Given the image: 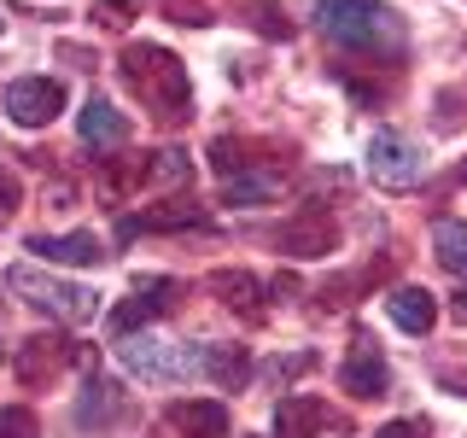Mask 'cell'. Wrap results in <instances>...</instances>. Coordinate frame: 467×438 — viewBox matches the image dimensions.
Masks as SVG:
<instances>
[{
	"label": "cell",
	"instance_id": "83f0119b",
	"mask_svg": "<svg viewBox=\"0 0 467 438\" xmlns=\"http://www.w3.org/2000/svg\"><path fill=\"white\" fill-rule=\"evenodd\" d=\"M6 211H18V175L0 170V216H6Z\"/></svg>",
	"mask_w": 467,
	"mask_h": 438
},
{
	"label": "cell",
	"instance_id": "5b68a950",
	"mask_svg": "<svg viewBox=\"0 0 467 438\" xmlns=\"http://www.w3.org/2000/svg\"><path fill=\"white\" fill-rule=\"evenodd\" d=\"M420 146L415 141H403L398 129H374V141H368V175L379 187H391V193H409V187L420 182Z\"/></svg>",
	"mask_w": 467,
	"mask_h": 438
},
{
	"label": "cell",
	"instance_id": "9a60e30c",
	"mask_svg": "<svg viewBox=\"0 0 467 438\" xmlns=\"http://www.w3.org/2000/svg\"><path fill=\"white\" fill-rule=\"evenodd\" d=\"M77 135L88 141V146H117L129 135V117L111 106V99H88L82 106V117H77Z\"/></svg>",
	"mask_w": 467,
	"mask_h": 438
},
{
	"label": "cell",
	"instance_id": "f546056e",
	"mask_svg": "<svg viewBox=\"0 0 467 438\" xmlns=\"http://www.w3.org/2000/svg\"><path fill=\"white\" fill-rule=\"evenodd\" d=\"M456 316H462V321H467V292H462V298H456Z\"/></svg>",
	"mask_w": 467,
	"mask_h": 438
},
{
	"label": "cell",
	"instance_id": "5bb4252c",
	"mask_svg": "<svg viewBox=\"0 0 467 438\" xmlns=\"http://www.w3.org/2000/svg\"><path fill=\"white\" fill-rule=\"evenodd\" d=\"M275 245L292 252V257H327L333 252V228L321 223V216H298V223H281Z\"/></svg>",
	"mask_w": 467,
	"mask_h": 438
},
{
	"label": "cell",
	"instance_id": "ac0fdd59",
	"mask_svg": "<svg viewBox=\"0 0 467 438\" xmlns=\"http://www.w3.org/2000/svg\"><path fill=\"white\" fill-rule=\"evenodd\" d=\"M432 252H438V263H444L450 275H462V281H467V223L444 216V223L432 228Z\"/></svg>",
	"mask_w": 467,
	"mask_h": 438
},
{
	"label": "cell",
	"instance_id": "7402d4cb",
	"mask_svg": "<svg viewBox=\"0 0 467 438\" xmlns=\"http://www.w3.org/2000/svg\"><path fill=\"white\" fill-rule=\"evenodd\" d=\"M146 170H152V182H193V164H187V152H175V146L152 152V158H146Z\"/></svg>",
	"mask_w": 467,
	"mask_h": 438
},
{
	"label": "cell",
	"instance_id": "4316f807",
	"mask_svg": "<svg viewBox=\"0 0 467 438\" xmlns=\"http://www.w3.org/2000/svg\"><path fill=\"white\" fill-rule=\"evenodd\" d=\"M374 438H427V427H420V421H391V427H379Z\"/></svg>",
	"mask_w": 467,
	"mask_h": 438
},
{
	"label": "cell",
	"instance_id": "52a82bcc",
	"mask_svg": "<svg viewBox=\"0 0 467 438\" xmlns=\"http://www.w3.org/2000/svg\"><path fill=\"white\" fill-rule=\"evenodd\" d=\"M175 292H182V281L146 275V281H135V298H123V304L111 310V328H117V333H135V328H146L152 316H164L170 304H175Z\"/></svg>",
	"mask_w": 467,
	"mask_h": 438
},
{
	"label": "cell",
	"instance_id": "ffe728a7",
	"mask_svg": "<svg viewBox=\"0 0 467 438\" xmlns=\"http://www.w3.org/2000/svg\"><path fill=\"white\" fill-rule=\"evenodd\" d=\"M275 199V175H223V204H269Z\"/></svg>",
	"mask_w": 467,
	"mask_h": 438
},
{
	"label": "cell",
	"instance_id": "2e32d148",
	"mask_svg": "<svg viewBox=\"0 0 467 438\" xmlns=\"http://www.w3.org/2000/svg\"><path fill=\"white\" fill-rule=\"evenodd\" d=\"M135 228H146V234H170V228H204V204H193V199H170V204H158V211H140V216H129V223H123V234H135Z\"/></svg>",
	"mask_w": 467,
	"mask_h": 438
},
{
	"label": "cell",
	"instance_id": "ba28073f",
	"mask_svg": "<svg viewBox=\"0 0 467 438\" xmlns=\"http://www.w3.org/2000/svg\"><path fill=\"white\" fill-rule=\"evenodd\" d=\"M24 245L41 263H99V257H106L99 234H88V228H77V234H29Z\"/></svg>",
	"mask_w": 467,
	"mask_h": 438
},
{
	"label": "cell",
	"instance_id": "44dd1931",
	"mask_svg": "<svg viewBox=\"0 0 467 438\" xmlns=\"http://www.w3.org/2000/svg\"><path fill=\"white\" fill-rule=\"evenodd\" d=\"M140 182H152L146 158H123V164H106V170H99V193H106V199H123V193H135Z\"/></svg>",
	"mask_w": 467,
	"mask_h": 438
},
{
	"label": "cell",
	"instance_id": "484cf974",
	"mask_svg": "<svg viewBox=\"0 0 467 438\" xmlns=\"http://www.w3.org/2000/svg\"><path fill=\"white\" fill-rule=\"evenodd\" d=\"M170 12H175V24H211V12H204L199 0H175Z\"/></svg>",
	"mask_w": 467,
	"mask_h": 438
},
{
	"label": "cell",
	"instance_id": "e0dca14e",
	"mask_svg": "<svg viewBox=\"0 0 467 438\" xmlns=\"http://www.w3.org/2000/svg\"><path fill=\"white\" fill-rule=\"evenodd\" d=\"M199 369L216 380V386H240L245 374H252V362H245L240 345H204L199 350Z\"/></svg>",
	"mask_w": 467,
	"mask_h": 438
},
{
	"label": "cell",
	"instance_id": "3957f363",
	"mask_svg": "<svg viewBox=\"0 0 467 438\" xmlns=\"http://www.w3.org/2000/svg\"><path fill=\"white\" fill-rule=\"evenodd\" d=\"M6 287L18 292L24 304H36V310H47L53 321H94L99 310V292L94 287H77V281H65V275H47V269H36V263H12L6 269Z\"/></svg>",
	"mask_w": 467,
	"mask_h": 438
},
{
	"label": "cell",
	"instance_id": "8fae6325",
	"mask_svg": "<svg viewBox=\"0 0 467 438\" xmlns=\"http://www.w3.org/2000/svg\"><path fill=\"white\" fill-rule=\"evenodd\" d=\"M170 427L182 438H228V409L216 398H187L170 409Z\"/></svg>",
	"mask_w": 467,
	"mask_h": 438
},
{
	"label": "cell",
	"instance_id": "603a6c76",
	"mask_svg": "<svg viewBox=\"0 0 467 438\" xmlns=\"http://www.w3.org/2000/svg\"><path fill=\"white\" fill-rule=\"evenodd\" d=\"M0 438H41V421L24 403H6L0 409Z\"/></svg>",
	"mask_w": 467,
	"mask_h": 438
},
{
	"label": "cell",
	"instance_id": "277c9868",
	"mask_svg": "<svg viewBox=\"0 0 467 438\" xmlns=\"http://www.w3.org/2000/svg\"><path fill=\"white\" fill-rule=\"evenodd\" d=\"M117 362H123L135 380H152V386H164V380H182L187 369H199V357H187L182 345L158 339V333H123V345H117Z\"/></svg>",
	"mask_w": 467,
	"mask_h": 438
},
{
	"label": "cell",
	"instance_id": "d6986e66",
	"mask_svg": "<svg viewBox=\"0 0 467 438\" xmlns=\"http://www.w3.org/2000/svg\"><path fill=\"white\" fill-rule=\"evenodd\" d=\"M211 292L228 304V310H245V316H257V281L245 269H216L211 275Z\"/></svg>",
	"mask_w": 467,
	"mask_h": 438
},
{
	"label": "cell",
	"instance_id": "4fadbf2b",
	"mask_svg": "<svg viewBox=\"0 0 467 438\" xmlns=\"http://www.w3.org/2000/svg\"><path fill=\"white\" fill-rule=\"evenodd\" d=\"M65 362H70V339H53V333H41V339H29V345L18 350V374L29 380V386L53 380Z\"/></svg>",
	"mask_w": 467,
	"mask_h": 438
},
{
	"label": "cell",
	"instance_id": "7a4b0ae2",
	"mask_svg": "<svg viewBox=\"0 0 467 438\" xmlns=\"http://www.w3.org/2000/svg\"><path fill=\"white\" fill-rule=\"evenodd\" d=\"M316 24H321V36L345 53H379V58L403 53V18L386 0H321Z\"/></svg>",
	"mask_w": 467,
	"mask_h": 438
},
{
	"label": "cell",
	"instance_id": "9c48e42d",
	"mask_svg": "<svg viewBox=\"0 0 467 438\" xmlns=\"http://www.w3.org/2000/svg\"><path fill=\"white\" fill-rule=\"evenodd\" d=\"M339 386L350 391V398H386V386H391L386 357H379L374 345H357V350H350V362L339 369Z\"/></svg>",
	"mask_w": 467,
	"mask_h": 438
},
{
	"label": "cell",
	"instance_id": "f1b7e54d",
	"mask_svg": "<svg viewBox=\"0 0 467 438\" xmlns=\"http://www.w3.org/2000/svg\"><path fill=\"white\" fill-rule=\"evenodd\" d=\"M123 12H140V0H106V24H111V29L123 24Z\"/></svg>",
	"mask_w": 467,
	"mask_h": 438
},
{
	"label": "cell",
	"instance_id": "d4e9b609",
	"mask_svg": "<svg viewBox=\"0 0 467 438\" xmlns=\"http://www.w3.org/2000/svg\"><path fill=\"white\" fill-rule=\"evenodd\" d=\"M310 350H298V357H286V362H275V369H269V380H292V374H304V369H310Z\"/></svg>",
	"mask_w": 467,
	"mask_h": 438
},
{
	"label": "cell",
	"instance_id": "6da1fadb",
	"mask_svg": "<svg viewBox=\"0 0 467 438\" xmlns=\"http://www.w3.org/2000/svg\"><path fill=\"white\" fill-rule=\"evenodd\" d=\"M123 82L140 94V106L158 117V123H182L193 111V82H187V65L158 41H129L123 47Z\"/></svg>",
	"mask_w": 467,
	"mask_h": 438
},
{
	"label": "cell",
	"instance_id": "7c38bea8",
	"mask_svg": "<svg viewBox=\"0 0 467 438\" xmlns=\"http://www.w3.org/2000/svg\"><path fill=\"white\" fill-rule=\"evenodd\" d=\"M386 316L398 321L403 333H432V321H438V298L427 287H398L386 298Z\"/></svg>",
	"mask_w": 467,
	"mask_h": 438
},
{
	"label": "cell",
	"instance_id": "8992f818",
	"mask_svg": "<svg viewBox=\"0 0 467 438\" xmlns=\"http://www.w3.org/2000/svg\"><path fill=\"white\" fill-rule=\"evenodd\" d=\"M0 106H6V117L18 129H41V123H53V117L65 111V88H58L53 77H18L6 88Z\"/></svg>",
	"mask_w": 467,
	"mask_h": 438
},
{
	"label": "cell",
	"instance_id": "30bf717a",
	"mask_svg": "<svg viewBox=\"0 0 467 438\" xmlns=\"http://www.w3.org/2000/svg\"><path fill=\"white\" fill-rule=\"evenodd\" d=\"M321 427H327V403L310 398V391H286L275 403V433L281 438H316Z\"/></svg>",
	"mask_w": 467,
	"mask_h": 438
},
{
	"label": "cell",
	"instance_id": "cb8c5ba5",
	"mask_svg": "<svg viewBox=\"0 0 467 438\" xmlns=\"http://www.w3.org/2000/svg\"><path fill=\"white\" fill-rule=\"evenodd\" d=\"M252 18H257V29H263V36H281V41L292 36V24H286L275 6H252Z\"/></svg>",
	"mask_w": 467,
	"mask_h": 438
}]
</instances>
